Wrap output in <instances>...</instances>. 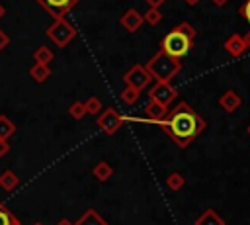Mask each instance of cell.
<instances>
[{
	"mask_svg": "<svg viewBox=\"0 0 250 225\" xmlns=\"http://www.w3.org/2000/svg\"><path fill=\"white\" fill-rule=\"evenodd\" d=\"M158 125L180 149H186L205 129V119L191 106H188L186 102H180L174 110L166 112L164 119Z\"/></svg>",
	"mask_w": 250,
	"mask_h": 225,
	"instance_id": "1",
	"label": "cell"
},
{
	"mask_svg": "<svg viewBox=\"0 0 250 225\" xmlns=\"http://www.w3.org/2000/svg\"><path fill=\"white\" fill-rule=\"evenodd\" d=\"M145 68H146L148 74L154 76L156 80L168 82V80H172V78L182 70V63H180V59H174V57H170V55L158 51V53L145 65Z\"/></svg>",
	"mask_w": 250,
	"mask_h": 225,
	"instance_id": "2",
	"label": "cell"
},
{
	"mask_svg": "<svg viewBox=\"0 0 250 225\" xmlns=\"http://www.w3.org/2000/svg\"><path fill=\"white\" fill-rule=\"evenodd\" d=\"M191 41L193 39H189L188 35L172 29V31H168L164 35V39L160 43V51L170 55V57H174V59H180V57H184L191 49Z\"/></svg>",
	"mask_w": 250,
	"mask_h": 225,
	"instance_id": "3",
	"label": "cell"
},
{
	"mask_svg": "<svg viewBox=\"0 0 250 225\" xmlns=\"http://www.w3.org/2000/svg\"><path fill=\"white\" fill-rule=\"evenodd\" d=\"M176 96H178L176 90H174L168 82H162V80L154 82V86L148 90V98H150L152 102L164 106V108H168V104H172V100H174Z\"/></svg>",
	"mask_w": 250,
	"mask_h": 225,
	"instance_id": "4",
	"label": "cell"
},
{
	"mask_svg": "<svg viewBox=\"0 0 250 225\" xmlns=\"http://www.w3.org/2000/svg\"><path fill=\"white\" fill-rule=\"evenodd\" d=\"M150 74H148V70L143 67V65H133L127 72H125V76H123V80L127 82V86H131V88H137V90H143L148 82H150Z\"/></svg>",
	"mask_w": 250,
	"mask_h": 225,
	"instance_id": "5",
	"label": "cell"
},
{
	"mask_svg": "<svg viewBox=\"0 0 250 225\" xmlns=\"http://www.w3.org/2000/svg\"><path fill=\"white\" fill-rule=\"evenodd\" d=\"M123 123V115L117 113V110L113 108H107L100 117H98V125L107 133V135H113Z\"/></svg>",
	"mask_w": 250,
	"mask_h": 225,
	"instance_id": "6",
	"label": "cell"
},
{
	"mask_svg": "<svg viewBox=\"0 0 250 225\" xmlns=\"http://www.w3.org/2000/svg\"><path fill=\"white\" fill-rule=\"evenodd\" d=\"M51 37L59 43V45H64L66 41H70L72 39V35H74V29L68 25V23H64V22H57L55 23V27H51Z\"/></svg>",
	"mask_w": 250,
	"mask_h": 225,
	"instance_id": "7",
	"label": "cell"
},
{
	"mask_svg": "<svg viewBox=\"0 0 250 225\" xmlns=\"http://www.w3.org/2000/svg\"><path fill=\"white\" fill-rule=\"evenodd\" d=\"M225 51L230 55V57H242L244 55V51H246V45H244V39H242V35H238V33H232L227 41H225Z\"/></svg>",
	"mask_w": 250,
	"mask_h": 225,
	"instance_id": "8",
	"label": "cell"
},
{
	"mask_svg": "<svg viewBox=\"0 0 250 225\" xmlns=\"http://www.w3.org/2000/svg\"><path fill=\"white\" fill-rule=\"evenodd\" d=\"M166 108L164 106H160V104H156V102H148L146 106H145V119H146V123H160L162 119H164V115H166Z\"/></svg>",
	"mask_w": 250,
	"mask_h": 225,
	"instance_id": "9",
	"label": "cell"
},
{
	"mask_svg": "<svg viewBox=\"0 0 250 225\" xmlns=\"http://www.w3.org/2000/svg\"><path fill=\"white\" fill-rule=\"evenodd\" d=\"M143 16L135 10V8H129L123 16H121V25L127 29V31H137L141 25H143Z\"/></svg>",
	"mask_w": 250,
	"mask_h": 225,
	"instance_id": "10",
	"label": "cell"
},
{
	"mask_svg": "<svg viewBox=\"0 0 250 225\" xmlns=\"http://www.w3.org/2000/svg\"><path fill=\"white\" fill-rule=\"evenodd\" d=\"M240 104H242V100H240V96H238L234 90H227V92L219 98V106H221L225 112H229V113H232Z\"/></svg>",
	"mask_w": 250,
	"mask_h": 225,
	"instance_id": "11",
	"label": "cell"
},
{
	"mask_svg": "<svg viewBox=\"0 0 250 225\" xmlns=\"http://www.w3.org/2000/svg\"><path fill=\"white\" fill-rule=\"evenodd\" d=\"M193 225H225V221H223V217H219V215L215 213V209H207V211H203V213L195 219Z\"/></svg>",
	"mask_w": 250,
	"mask_h": 225,
	"instance_id": "12",
	"label": "cell"
},
{
	"mask_svg": "<svg viewBox=\"0 0 250 225\" xmlns=\"http://www.w3.org/2000/svg\"><path fill=\"white\" fill-rule=\"evenodd\" d=\"M41 2H43L45 8H49V10L57 12V14H61V12H66L68 8H72V4H74L76 0H41Z\"/></svg>",
	"mask_w": 250,
	"mask_h": 225,
	"instance_id": "13",
	"label": "cell"
},
{
	"mask_svg": "<svg viewBox=\"0 0 250 225\" xmlns=\"http://www.w3.org/2000/svg\"><path fill=\"white\" fill-rule=\"evenodd\" d=\"M78 225H107L96 211H86L82 217H80V221H78Z\"/></svg>",
	"mask_w": 250,
	"mask_h": 225,
	"instance_id": "14",
	"label": "cell"
},
{
	"mask_svg": "<svg viewBox=\"0 0 250 225\" xmlns=\"http://www.w3.org/2000/svg\"><path fill=\"white\" fill-rule=\"evenodd\" d=\"M139 96H141V90H137V88H131V86H125V90L121 92V100H123V104H127V106H133V104H137Z\"/></svg>",
	"mask_w": 250,
	"mask_h": 225,
	"instance_id": "15",
	"label": "cell"
},
{
	"mask_svg": "<svg viewBox=\"0 0 250 225\" xmlns=\"http://www.w3.org/2000/svg\"><path fill=\"white\" fill-rule=\"evenodd\" d=\"M111 166L107 164V162H100V164H96L94 166V174H96V178L98 180H107L109 176H111Z\"/></svg>",
	"mask_w": 250,
	"mask_h": 225,
	"instance_id": "16",
	"label": "cell"
},
{
	"mask_svg": "<svg viewBox=\"0 0 250 225\" xmlns=\"http://www.w3.org/2000/svg\"><path fill=\"white\" fill-rule=\"evenodd\" d=\"M166 186L172 190V192H176V190H180L182 186H184V176L180 174V172H172L168 178H166Z\"/></svg>",
	"mask_w": 250,
	"mask_h": 225,
	"instance_id": "17",
	"label": "cell"
},
{
	"mask_svg": "<svg viewBox=\"0 0 250 225\" xmlns=\"http://www.w3.org/2000/svg\"><path fill=\"white\" fill-rule=\"evenodd\" d=\"M143 20H145L146 23H150V25H156V23L162 20V14H160L158 8H148V10L143 14Z\"/></svg>",
	"mask_w": 250,
	"mask_h": 225,
	"instance_id": "18",
	"label": "cell"
},
{
	"mask_svg": "<svg viewBox=\"0 0 250 225\" xmlns=\"http://www.w3.org/2000/svg\"><path fill=\"white\" fill-rule=\"evenodd\" d=\"M176 31H180V33L188 35L189 39H193V37H195V29H193V27H191V25H189L188 22H182V23H180V25L176 27Z\"/></svg>",
	"mask_w": 250,
	"mask_h": 225,
	"instance_id": "19",
	"label": "cell"
},
{
	"mask_svg": "<svg viewBox=\"0 0 250 225\" xmlns=\"http://www.w3.org/2000/svg\"><path fill=\"white\" fill-rule=\"evenodd\" d=\"M238 12H240V16L250 23V0H246V4H242Z\"/></svg>",
	"mask_w": 250,
	"mask_h": 225,
	"instance_id": "20",
	"label": "cell"
},
{
	"mask_svg": "<svg viewBox=\"0 0 250 225\" xmlns=\"http://www.w3.org/2000/svg\"><path fill=\"white\" fill-rule=\"evenodd\" d=\"M86 110H88L90 113H96V112L100 110V102H98L96 98H90V102H88V106H86Z\"/></svg>",
	"mask_w": 250,
	"mask_h": 225,
	"instance_id": "21",
	"label": "cell"
},
{
	"mask_svg": "<svg viewBox=\"0 0 250 225\" xmlns=\"http://www.w3.org/2000/svg\"><path fill=\"white\" fill-rule=\"evenodd\" d=\"M72 115L74 117H82L84 115V106L82 104H74L72 106Z\"/></svg>",
	"mask_w": 250,
	"mask_h": 225,
	"instance_id": "22",
	"label": "cell"
},
{
	"mask_svg": "<svg viewBox=\"0 0 250 225\" xmlns=\"http://www.w3.org/2000/svg\"><path fill=\"white\" fill-rule=\"evenodd\" d=\"M0 225H12L10 215H8V213H4V211H0Z\"/></svg>",
	"mask_w": 250,
	"mask_h": 225,
	"instance_id": "23",
	"label": "cell"
},
{
	"mask_svg": "<svg viewBox=\"0 0 250 225\" xmlns=\"http://www.w3.org/2000/svg\"><path fill=\"white\" fill-rule=\"evenodd\" d=\"M145 2L148 4V8H160V6H162L166 0H145Z\"/></svg>",
	"mask_w": 250,
	"mask_h": 225,
	"instance_id": "24",
	"label": "cell"
},
{
	"mask_svg": "<svg viewBox=\"0 0 250 225\" xmlns=\"http://www.w3.org/2000/svg\"><path fill=\"white\" fill-rule=\"evenodd\" d=\"M242 39H244V45H246V49H250V31H248L246 35H242Z\"/></svg>",
	"mask_w": 250,
	"mask_h": 225,
	"instance_id": "25",
	"label": "cell"
},
{
	"mask_svg": "<svg viewBox=\"0 0 250 225\" xmlns=\"http://www.w3.org/2000/svg\"><path fill=\"white\" fill-rule=\"evenodd\" d=\"M211 2H213L215 6H225V4L229 2V0H211Z\"/></svg>",
	"mask_w": 250,
	"mask_h": 225,
	"instance_id": "26",
	"label": "cell"
},
{
	"mask_svg": "<svg viewBox=\"0 0 250 225\" xmlns=\"http://www.w3.org/2000/svg\"><path fill=\"white\" fill-rule=\"evenodd\" d=\"M184 2H186V4H188V6H195V4H197V2H199V0H184Z\"/></svg>",
	"mask_w": 250,
	"mask_h": 225,
	"instance_id": "27",
	"label": "cell"
},
{
	"mask_svg": "<svg viewBox=\"0 0 250 225\" xmlns=\"http://www.w3.org/2000/svg\"><path fill=\"white\" fill-rule=\"evenodd\" d=\"M59 225H70V223H68V221H61Z\"/></svg>",
	"mask_w": 250,
	"mask_h": 225,
	"instance_id": "28",
	"label": "cell"
},
{
	"mask_svg": "<svg viewBox=\"0 0 250 225\" xmlns=\"http://www.w3.org/2000/svg\"><path fill=\"white\" fill-rule=\"evenodd\" d=\"M246 131H248V135H250V123H248V127H246Z\"/></svg>",
	"mask_w": 250,
	"mask_h": 225,
	"instance_id": "29",
	"label": "cell"
}]
</instances>
